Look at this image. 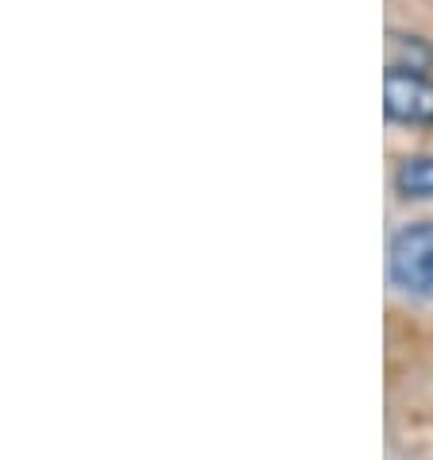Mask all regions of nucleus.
<instances>
[{
    "instance_id": "nucleus-4",
    "label": "nucleus",
    "mask_w": 433,
    "mask_h": 460,
    "mask_svg": "<svg viewBox=\"0 0 433 460\" xmlns=\"http://www.w3.org/2000/svg\"><path fill=\"white\" fill-rule=\"evenodd\" d=\"M387 66L429 74L433 70V43L422 40V35H411V31H391L387 35Z\"/></svg>"
},
{
    "instance_id": "nucleus-3",
    "label": "nucleus",
    "mask_w": 433,
    "mask_h": 460,
    "mask_svg": "<svg viewBox=\"0 0 433 460\" xmlns=\"http://www.w3.org/2000/svg\"><path fill=\"white\" fill-rule=\"evenodd\" d=\"M391 186H394V194L406 201H433V155L418 151V155L399 159Z\"/></svg>"
},
{
    "instance_id": "nucleus-2",
    "label": "nucleus",
    "mask_w": 433,
    "mask_h": 460,
    "mask_svg": "<svg viewBox=\"0 0 433 460\" xmlns=\"http://www.w3.org/2000/svg\"><path fill=\"white\" fill-rule=\"evenodd\" d=\"M384 117L399 128H433V78L418 70H384Z\"/></svg>"
},
{
    "instance_id": "nucleus-1",
    "label": "nucleus",
    "mask_w": 433,
    "mask_h": 460,
    "mask_svg": "<svg viewBox=\"0 0 433 460\" xmlns=\"http://www.w3.org/2000/svg\"><path fill=\"white\" fill-rule=\"evenodd\" d=\"M387 283L402 298L433 305V221H411L391 233Z\"/></svg>"
}]
</instances>
